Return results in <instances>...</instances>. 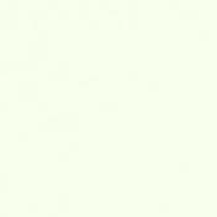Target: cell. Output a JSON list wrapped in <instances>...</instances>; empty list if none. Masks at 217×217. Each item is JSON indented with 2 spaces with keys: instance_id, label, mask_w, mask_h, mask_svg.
<instances>
[{
  "instance_id": "6da1fadb",
  "label": "cell",
  "mask_w": 217,
  "mask_h": 217,
  "mask_svg": "<svg viewBox=\"0 0 217 217\" xmlns=\"http://www.w3.org/2000/svg\"><path fill=\"white\" fill-rule=\"evenodd\" d=\"M130 24L131 27L137 26V1L130 0Z\"/></svg>"
},
{
  "instance_id": "3957f363",
  "label": "cell",
  "mask_w": 217,
  "mask_h": 217,
  "mask_svg": "<svg viewBox=\"0 0 217 217\" xmlns=\"http://www.w3.org/2000/svg\"><path fill=\"white\" fill-rule=\"evenodd\" d=\"M117 104H118L117 102H112V100L100 102V107H106V108H109V107H117Z\"/></svg>"
},
{
  "instance_id": "7a4b0ae2",
  "label": "cell",
  "mask_w": 217,
  "mask_h": 217,
  "mask_svg": "<svg viewBox=\"0 0 217 217\" xmlns=\"http://www.w3.org/2000/svg\"><path fill=\"white\" fill-rule=\"evenodd\" d=\"M180 14L182 16H198L199 14V10H197V9H193V8H183L180 9Z\"/></svg>"
},
{
  "instance_id": "277c9868",
  "label": "cell",
  "mask_w": 217,
  "mask_h": 217,
  "mask_svg": "<svg viewBox=\"0 0 217 217\" xmlns=\"http://www.w3.org/2000/svg\"><path fill=\"white\" fill-rule=\"evenodd\" d=\"M100 5L108 7V5H109V1H108V0H100Z\"/></svg>"
}]
</instances>
